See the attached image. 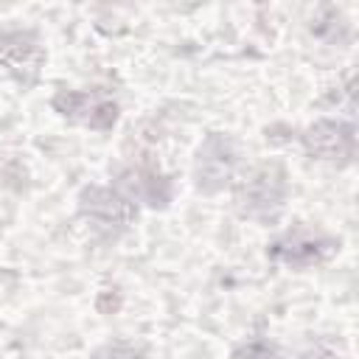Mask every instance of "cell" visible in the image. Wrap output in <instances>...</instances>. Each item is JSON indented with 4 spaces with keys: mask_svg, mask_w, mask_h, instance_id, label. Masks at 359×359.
Returning a JSON list of instances; mask_svg holds the SVG:
<instances>
[{
    "mask_svg": "<svg viewBox=\"0 0 359 359\" xmlns=\"http://www.w3.org/2000/svg\"><path fill=\"white\" fill-rule=\"evenodd\" d=\"M95 359H149L146 351L137 345V342H129V339H115V342H107Z\"/></svg>",
    "mask_w": 359,
    "mask_h": 359,
    "instance_id": "obj_9",
    "label": "cell"
},
{
    "mask_svg": "<svg viewBox=\"0 0 359 359\" xmlns=\"http://www.w3.org/2000/svg\"><path fill=\"white\" fill-rule=\"evenodd\" d=\"M79 210L84 216V222L98 233V236H121L132 219L137 216L135 202L129 196H123L121 191L104 188V185H90L81 191L79 199Z\"/></svg>",
    "mask_w": 359,
    "mask_h": 359,
    "instance_id": "obj_2",
    "label": "cell"
},
{
    "mask_svg": "<svg viewBox=\"0 0 359 359\" xmlns=\"http://www.w3.org/2000/svg\"><path fill=\"white\" fill-rule=\"evenodd\" d=\"M303 146L311 157L325 160V163H351L356 154V132L351 123L345 121H317L306 129L303 135Z\"/></svg>",
    "mask_w": 359,
    "mask_h": 359,
    "instance_id": "obj_6",
    "label": "cell"
},
{
    "mask_svg": "<svg viewBox=\"0 0 359 359\" xmlns=\"http://www.w3.org/2000/svg\"><path fill=\"white\" fill-rule=\"evenodd\" d=\"M53 109L73 123L90 126L95 132H107L118 121V104L101 93L90 90H59L53 95Z\"/></svg>",
    "mask_w": 359,
    "mask_h": 359,
    "instance_id": "obj_4",
    "label": "cell"
},
{
    "mask_svg": "<svg viewBox=\"0 0 359 359\" xmlns=\"http://www.w3.org/2000/svg\"><path fill=\"white\" fill-rule=\"evenodd\" d=\"M236 165H238L236 143L219 132L208 135L196 154V185L202 191L213 194L230 182V177L236 174Z\"/></svg>",
    "mask_w": 359,
    "mask_h": 359,
    "instance_id": "obj_5",
    "label": "cell"
},
{
    "mask_svg": "<svg viewBox=\"0 0 359 359\" xmlns=\"http://www.w3.org/2000/svg\"><path fill=\"white\" fill-rule=\"evenodd\" d=\"M0 59L11 73L31 81L42 65V48L28 31H6L0 34Z\"/></svg>",
    "mask_w": 359,
    "mask_h": 359,
    "instance_id": "obj_7",
    "label": "cell"
},
{
    "mask_svg": "<svg viewBox=\"0 0 359 359\" xmlns=\"http://www.w3.org/2000/svg\"><path fill=\"white\" fill-rule=\"evenodd\" d=\"M233 359H280V353L266 339H250V342H244V345L236 348Z\"/></svg>",
    "mask_w": 359,
    "mask_h": 359,
    "instance_id": "obj_10",
    "label": "cell"
},
{
    "mask_svg": "<svg viewBox=\"0 0 359 359\" xmlns=\"http://www.w3.org/2000/svg\"><path fill=\"white\" fill-rule=\"evenodd\" d=\"M303 359H339V353L331 351V348H325V345H317V348H311Z\"/></svg>",
    "mask_w": 359,
    "mask_h": 359,
    "instance_id": "obj_11",
    "label": "cell"
},
{
    "mask_svg": "<svg viewBox=\"0 0 359 359\" xmlns=\"http://www.w3.org/2000/svg\"><path fill=\"white\" fill-rule=\"evenodd\" d=\"M126 188L132 191V196L149 202V205H163L168 199V182L154 174V171H146V168H132L126 171Z\"/></svg>",
    "mask_w": 359,
    "mask_h": 359,
    "instance_id": "obj_8",
    "label": "cell"
},
{
    "mask_svg": "<svg viewBox=\"0 0 359 359\" xmlns=\"http://www.w3.org/2000/svg\"><path fill=\"white\" fill-rule=\"evenodd\" d=\"M337 250V241L331 236H325L323 230L317 227H309V224H297L292 230H286L272 247H269V255L286 266H294V269H306V266H314V264H323L334 255Z\"/></svg>",
    "mask_w": 359,
    "mask_h": 359,
    "instance_id": "obj_3",
    "label": "cell"
},
{
    "mask_svg": "<svg viewBox=\"0 0 359 359\" xmlns=\"http://www.w3.org/2000/svg\"><path fill=\"white\" fill-rule=\"evenodd\" d=\"M289 182L286 171L278 163H261L244 174L236 188V205L244 216L255 222H272L286 205Z\"/></svg>",
    "mask_w": 359,
    "mask_h": 359,
    "instance_id": "obj_1",
    "label": "cell"
}]
</instances>
